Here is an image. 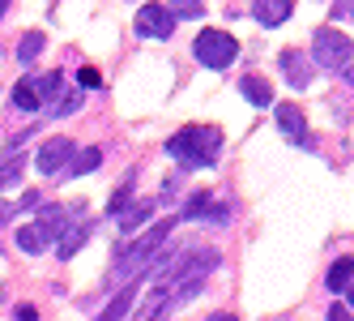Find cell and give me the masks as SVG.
<instances>
[{
  "label": "cell",
  "mask_w": 354,
  "mask_h": 321,
  "mask_svg": "<svg viewBox=\"0 0 354 321\" xmlns=\"http://www.w3.org/2000/svg\"><path fill=\"white\" fill-rule=\"evenodd\" d=\"M222 150V129L214 125H188L175 137H167V155L180 167H214Z\"/></svg>",
  "instance_id": "cell-1"
},
{
  "label": "cell",
  "mask_w": 354,
  "mask_h": 321,
  "mask_svg": "<svg viewBox=\"0 0 354 321\" xmlns=\"http://www.w3.org/2000/svg\"><path fill=\"white\" fill-rule=\"evenodd\" d=\"M171 227H175V218H162V223H154V227H145L129 249L120 253V261H115V270H111V279L120 283V279H137V275H145V266L154 261V253L162 249V240L171 236Z\"/></svg>",
  "instance_id": "cell-2"
},
{
  "label": "cell",
  "mask_w": 354,
  "mask_h": 321,
  "mask_svg": "<svg viewBox=\"0 0 354 321\" xmlns=\"http://www.w3.org/2000/svg\"><path fill=\"white\" fill-rule=\"evenodd\" d=\"M68 206H43L39 214H35V223H21L17 227V249L21 253H30V257H39V253H47V244H52L68 223Z\"/></svg>",
  "instance_id": "cell-3"
},
{
  "label": "cell",
  "mask_w": 354,
  "mask_h": 321,
  "mask_svg": "<svg viewBox=\"0 0 354 321\" xmlns=\"http://www.w3.org/2000/svg\"><path fill=\"white\" fill-rule=\"evenodd\" d=\"M350 56H354V43L342 35V31H333V26H320L316 35H312V64H320V69H346L350 64Z\"/></svg>",
  "instance_id": "cell-4"
},
{
  "label": "cell",
  "mask_w": 354,
  "mask_h": 321,
  "mask_svg": "<svg viewBox=\"0 0 354 321\" xmlns=\"http://www.w3.org/2000/svg\"><path fill=\"white\" fill-rule=\"evenodd\" d=\"M192 52H196V60L205 69H231L235 56H239V43L226 31H201L196 43H192Z\"/></svg>",
  "instance_id": "cell-5"
},
{
  "label": "cell",
  "mask_w": 354,
  "mask_h": 321,
  "mask_svg": "<svg viewBox=\"0 0 354 321\" xmlns=\"http://www.w3.org/2000/svg\"><path fill=\"white\" fill-rule=\"evenodd\" d=\"M73 155H77V146H73L64 133H60V137H47L39 150H35V167L43 171V176H52V171H60V167L73 163Z\"/></svg>",
  "instance_id": "cell-6"
},
{
  "label": "cell",
  "mask_w": 354,
  "mask_h": 321,
  "mask_svg": "<svg viewBox=\"0 0 354 321\" xmlns=\"http://www.w3.org/2000/svg\"><path fill=\"white\" fill-rule=\"evenodd\" d=\"M277 64H282L286 82H290L295 90H308V86H312V78H316V64L308 60V52H299V47H282Z\"/></svg>",
  "instance_id": "cell-7"
},
{
  "label": "cell",
  "mask_w": 354,
  "mask_h": 321,
  "mask_svg": "<svg viewBox=\"0 0 354 321\" xmlns=\"http://www.w3.org/2000/svg\"><path fill=\"white\" fill-rule=\"evenodd\" d=\"M171 13H167V5H141L137 9V35L141 39H171Z\"/></svg>",
  "instance_id": "cell-8"
},
{
  "label": "cell",
  "mask_w": 354,
  "mask_h": 321,
  "mask_svg": "<svg viewBox=\"0 0 354 321\" xmlns=\"http://www.w3.org/2000/svg\"><path fill=\"white\" fill-rule=\"evenodd\" d=\"M273 116H277V129H282L295 146H316V141H312V133H308V125H303V112H299L295 103H277V107H273Z\"/></svg>",
  "instance_id": "cell-9"
},
{
  "label": "cell",
  "mask_w": 354,
  "mask_h": 321,
  "mask_svg": "<svg viewBox=\"0 0 354 321\" xmlns=\"http://www.w3.org/2000/svg\"><path fill=\"white\" fill-rule=\"evenodd\" d=\"M290 13H295L290 0H257V5H252V17H257L261 26H282Z\"/></svg>",
  "instance_id": "cell-10"
},
{
  "label": "cell",
  "mask_w": 354,
  "mask_h": 321,
  "mask_svg": "<svg viewBox=\"0 0 354 321\" xmlns=\"http://www.w3.org/2000/svg\"><path fill=\"white\" fill-rule=\"evenodd\" d=\"M137 283H141V275H137L129 287L115 291V300L103 309V317H98V321H124V317H129V309H133V300H137Z\"/></svg>",
  "instance_id": "cell-11"
},
{
  "label": "cell",
  "mask_w": 354,
  "mask_h": 321,
  "mask_svg": "<svg viewBox=\"0 0 354 321\" xmlns=\"http://www.w3.org/2000/svg\"><path fill=\"white\" fill-rule=\"evenodd\" d=\"M239 94L248 98L252 107H269V103H273V90H269V82H265V78H257V73H248V78H239Z\"/></svg>",
  "instance_id": "cell-12"
},
{
  "label": "cell",
  "mask_w": 354,
  "mask_h": 321,
  "mask_svg": "<svg viewBox=\"0 0 354 321\" xmlns=\"http://www.w3.org/2000/svg\"><path fill=\"white\" fill-rule=\"evenodd\" d=\"M90 232H94V223H90V218H82V223H73V232H64L60 236V257L68 261V257H77V249H82V244L90 240Z\"/></svg>",
  "instance_id": "cell-13"
},
{
  "label": "cell",
  "mask_w": 354,
  "mask_h": 321,
  "mask_svg": "<svg viewBox=\"0 0 354 321\" xmlns=\"http://www.w3.org/2000/svg\"><path fill=\"white\" fill-rule=\"evenodd\" d=\"M13 107H17V112H39V107H43L35 78H21V82L13 86Z\"/></svg>",
  "instance_id": "cell-14"
},
{
  "label": "cell",
  "mask_w": 354,
  "mask_h": 321,
  "mask_svg": "<svg viewBox=\"0 0 354 321\" xmlns=\"http://www.w3.org/2000/svg\"><path fill=\"white\" fill-rule=\"evenodd\" d=\"M324 283H328V291H346V287L354 283V261H350V257H337L333 266H328Z\"/></svg>",
  "instance_id": "cell-15"
},
{
  "label": "cell",
  "mask_w": 354,
  "mask_h": 321,
  "mask_svg": "<svg viewBox=\"0 0 354 321\" xmlns=\"http://www.w3.org/2000/svg\"><path fill=\"white\" fill-rule=\"evenodd\" d=\"M98 163H103V150H98V146H86V150H77V159L68 163V176H86V171H94Z\"/></svg>",
  "instance_id": "cell-16"
},
{
  "label": "cell",
  "mask_w": 354,
  "mask_h": 321,
  "mask_svg": "<svg viewBox=\"0 0 354 321\" xmlns=\"http://www.w3.org/2000/svg\"><path fill=\"white\" fill-rule=\"evenodd\" d=\"M43 47H47L43 31H26V35H21V43H17V60H21V64H30V60L43 52Z\"/></svg>",
  "instance_id": "cell-17"
},
{
  "label": "cell",
  "mask_w": 354,
  "mask_h": 321,
  "mask_svg": "<svg viewBox=\"0 0 354 321\" xmlns=\"http://www.w3.org/2000/svg\"><path fill=\"white\" fill-rule=\"evenodd\" d=\"M149 214H154V202H141V206H133V210H124V214H120V232H124V236L137 232Z\"/></svg>",
  "instance_id": "cell-18"
},
{
  "label": "cell",
  "mask_w": 354,
  "mask_h": 321,
  "mask_svg": "<svg viewBox=\"0 0 354 321\" xmlns=\"http://www.w3.org/2000/svg\"><path fill=\"white\" fill-rule=\"evenodd\" d=\"M35 86H39V98H43V103H47V98H60V90H64V73L52 69V73H43V78H35Z\"/></svg>",
  "instance_id": "cell-19"
},
{
  "label": "cell",
  "mask_w": 354,
  "mask_h": 321,
  "mask_svg": "<svg viewBox=\"0 0 354 321\" xmlns=\"http://www.w3.org/2000/svg\"><path fill=\"white\" fill-rule=\"evenodd\" d=\"M21 171H26V155H9V163L0 167V193L13 189V184L21 180Z\"/></svg>",
  "instance_id": "cell-20"
},
{
  "label": "cell",
  "mask_w": 354,
  "mask_h": 321,
  "mask_svg": "<svg viewBox=\"0 0 354 321\" xmlns=\"http://www.w3.org/2000/svg\"><path fill=\"white\" fill-rule=\"evenodd\" d=\"M82 107V90H60V98H56V103H52V116H68V112H77Z\"/></svg>",
  "instance_id": "cell-21"
},
{
  "label": "cell",
  "mask_w": 354,
  "mask_h": 321,
  "mask_svg": "<svg viewBox=\"0 0 354 321\" xmlns=\"http://www.w3.org/2000/svg\"><path fill=\"white\" fill-rule=\"evenodd\" d=\"M30 206H39V193H26V197H21V202H0V223H9L13 214L30 210Z\"/></svg>",
  "instance_id": "cell-22"
},
{
  "label": "cell",
  "mask_w": 354,
  "mask_h": 321,
  "mask_svg": "<svg viewBox=\"0 0 354 321\" xmlns=\"http://www.w3.org/2000/svg\"><path fill=\"white\" fill-rule=\"evenodd\" d=\"M129 197H133V171L124 176V184L115 189V197L107 202V214H124V206H129Z\"/></svg>",
  "instance_id": "cell-23"
},
{
  "label": "cell",
  "mask_w": 354,
  "mask_h": 321,
  "mask_svg": "<svg viewBox=\"0 0 354 321\" xmlns=\"http://www.w3.org/2000/svg\"><path fill=\"white\" fill-rule=\"evenodd\" d=\"M209 206H214V197H209V193H192L180 218H201V214H209Z\"/></svg>",
  "instance_id": "cell-24"
},
{
  "label": "cell",
  "mask_w": 354,
  "mask_h": 321,
  "mask_svg": "<svg viewBox=\"0 0 354 321\" xmlns=\"http://www.w3.org/2000/svg\"><path fill=\"white\" fill-rule=\"evenodd\" d=\"M77 86H82V90H98V86H103V78H98L94 64H82V69H77Z\"/></svg>",
  "instance_id": "cell-25"
},
{
  "label": "cell",
  "mask_w": 354,
  "mask_h": 321,
  "mask_svg": "<svg viewBox=\"0 0 354 321\" xmlns=\"http://www.w3.org/2000/svg\"><path fill=\"white\" fill-rule=\"evenodd\" d=\"M167 13H171V21L175 17H205V5H167Z\"/></svg>",
  "instance_id": "cell-26"
},
{
  "label": "cell",
  "mask_w": 354,
  "mask_h": 321,
  "mask_svg": "<svg viewBox=\"0 0 354 321\" xmlns=\"http://www.w3.org/2000/svg\"><path fill=\"white\" fill-rule=\"evenodd\" d=\"M13 321H39V309L35 304H17L13 309Z\"/></svg>",
  "instance_id": "cell-27"
},
{
  "label": "cell",
  "mask_w": 354,
  "mask_h": 321,
  "mask_svg": "<svg viewBox=\"0 0 354 321\" xmlns=\"http://www.w3.org/2000/svg\"><path fill=\"white\" fill-rule=\"evenodd\" d=\"M328 321H354V313L337 300V304H328Z\"/></svg>",
  "instance_id": "cell-28"
},
{
  "label": "cell",
  "mask_w": 354,
  "mask_h": 321,
  "mask_svg": "<svg viewBox=\"0 0 354 321\" xmlns=\"http://www.w3.org/2000/svg\"><path fill=\"white\" fill-rule=\"evenodd\" d=\"M333 17H346V21H350V17H354V0H346V5H333Z\"/></svg>",
  "instance_id": "cell-29"
},
{
  "label": "cell",
  "mask_w": 354,
  "mask_h": 321,
  "mask_svg": "<svg viewBox=\"0 0 354 321\" xmlns=\"http://www.w3.org/2000/svg\"><path fill=\"white\" fill-rule=\"evenodd\" d=\"M209 321H239V317H235V313H214Z\"/></svg>",
  "instance_id": "cell-30"
},
{
  "label": "cell",
  "mask_w": 354,
  "mask_h": 321,
  "mask_svg": "<svg viewBox=\"0 0 354 321\" xmlns=\"http://www.w3.org/2000/svg\"><path fill=\"white\" fill-rule=\"evenodd\" d=\"M346 300H350V309H354V283H350V287H346Z\"/></svg>",
  "instance_id": "cell-31"
},
{
  "label": "cell",
  "mask_w": 354,
  "mask_h": 321,
  "mask_svg": "<svg viewBox=\"0 0 354 321\" xmlns=\"http://www.w3.org/2000/svg\"><path fill=\"white\" fill-rule=\"evenodd\" d=\"M5 9H9V5H5V0H0V17H5Z\"/></svg>",
  "instance_id": "cell-32"
}]
</instances>
